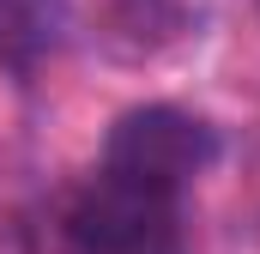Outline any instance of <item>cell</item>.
Masks as SVG:
<instances>
[{
	"label": "cell",
	"instance_id": "obj_1",
	"mask_svg": "<svg viewBox=\"0 0 260 254\" xmlns=\"http://www.w3.org/2000/svg\"><path fill=\"white\" fill-rule=\"evenodd\" d=\"M212 164H218V127L176 103L127 109V115H115L109 139H103V176L133 182L145 194H170V200L182 182H194Z\"/></svg>",
	"mask_w": 260,
	"mask_h": 254
},
{
	"label": "cell",
	"instance_id": "obj_2",
	"mask_svg": "<svg viewBox=\"0 0 260 254\" xmlns=\"http://www.w3.org/2000/svg\"><path fill=\"white\" fill-rule=\"evenodd\" d=\"M170 212H176L170 194H145L97 170V182L67 212V236L79 242V254H164L170 248Z\"/></svg>",
	"mask_w": 260,
	"mask_h": 254
},
{
	"label": "cell",
	"instance_id": "obj_3",
	"mask_svg": "<svg viewBox=\"0 0 260 254\" xmlns=\"http://www.w3.org/2000/svg\"><path fill=\"white\" fill-rule=\"evenodd\" d=\"M164 254H170V248H164Z\"/></svg>",
	"mask_w": 260,
	"mask_h": 254
}]
</instances>
